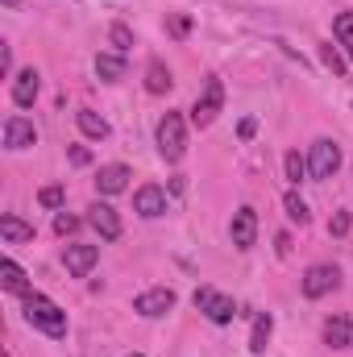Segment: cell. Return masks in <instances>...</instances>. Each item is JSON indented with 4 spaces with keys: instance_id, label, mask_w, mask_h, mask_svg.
Here are the masks:
<instances>
[{
    "instance_id": "e575fe53",
    "label": "cell",
    "mask_w": 353,
    "mask_h": 357,
    "mask_svg": "<svg viewBox=\"0 0 353 357\" xmlns=\"http://www.w3.org/2000/svg\"><path fill=\"white\" fill-rule=\"evenodd\" d=\"M4 4H17V0H4Z\"/></svg>"
},
{
    "instance_id": "30bf717a",
    "label": "cell",
    "mask_w": 353,
    "mask_h": 357,
    "mask_svg": "<svg viewBox=\"0 0 353 357\" xmlns=\"http://www.w3.org/2000/svg\"><path fill=\"white\" fill-rule=\"evenodd\" d=\"M88 225L104 237V241H117V237H121V216H117V208H108V204H100V199L88 208Z\"/></svg>"
},
{
    "instance_id": "4fadbf2b",
    "label": "cell",
    "mask_w": 353,
    "mask_h": 357,
    "mask_svg": "<svg viewBox=\"0 0 353 357\" xmlns=\"http://www.w3.org/2000/svg\"><path fill=\"white\" fill-rule=\"evenodd\" d=\"M33 142H38L33 121H25V116H8V121H4V146H8V150H25V146H33Z\"/></svg>"
},
{
    "instance_id": "4dcf8cb0",
    "label": "cell",
    "mask_w": 353,
    "mask_h": 357,
    "mask_svg": "<svg viewBox=\"0 0 353 357\" xmlns=\"http://www.w3.org/2000/svg\"><path fill=\"white\" fill-rule=\"evenodd\" d=\"M254 133H258V121H254V116H246V121L237 125V137H241V142H250Z\"/></svg>"
},
{
    "instance_id": "d4e9b609",
    "label": "cell",
    "mask_w": 353,
    "mask_h": 357,
    "mask_svg": "<svg viewBox=\"0 0 353 357\" xmlns=\"http://www.w3.org/2000/svg\"><path fill=\"white\" fill-rule=\"evenodd\" d=\"M320 63H324L333 75H345V59H341V50H337V46H320Z\"/></svg>"
},
{
    "instance_id": "ffe728a7",
    "label": "cell",
    "mask_w": 353,
    "mask_h": 357,
    "mask_svg": "<svg viewBox=\"0 0 353 357\" xmlns=\"http://www.w3.org/2000/svg\"><path fill=\"white\" fill-rule=\"evenodd\" d=\"M96 75H100L104 84L125 79V59H121V54H100V59H96Z\"/></svg>"
},
{
    "instance_id": "2e32d148",
    "label": "cell",
    "mask_w": 353,
    "mask_h": 357,
    "mask_svg": "<svg viewBox=\"0 0 353 357\" xmlns=\"http://www.w3.org/2000/svg\"><path fill=\"white\" fill-rule=\"evenodd\" d=\"M324 341L333 349H353V320H345V316L324 320Z\"/></svg>"
},
{
    "instance_id": "ac0fdd59",
    "label": "cell",
    "mask_w": 353,
    "mask_h": 357,
    "mask_svg": "<svg viewBox=\"0 0 353 357\" xmlns=\"http://www.w3.org/2000/svg\"><path fill=\"white\" fill-rule=\"evenodd\" d=\"M171 71H167V63L163 59H150V67H146V91L150 96H163V91H171Z\"/></svg>"
},
{
    "instance_id": "3957f363",
    "label": "cell",
    "mask_w": 353,
    "mask_h": 357,
    "mask_svg": "<svg viewBox=\"0 0 353 357\" xmlns=\"http://www.w3.org/2000/svg\"><path fill=\"white\" fill-rule=\"evenodd\" d=\"M158 154H163L167 162H179V158L187 154V125H183L179 112H167V116L158 121Z\"/></svg>"
},
{
    "instance_id": "f1b7e54d",
    "label": "cell",
    "mask_w": 353,
    "mask_h": 357,
    "mask_svg": "<svg viewBox=\"0 0 353 357\" xmlns=\"http://www.w3.org/2000/svg\"><path fill=\"white\" fill-rule=\"evenodd\" d=\"M350 225H353L350 212H337V216L329 220V233H333V237H345V233H350Z\"/></svg>"
},
{
    "instance_id": "1f68e13d",
    "label": "cell",
    "mask_w": 353,
    "mask_h": 357,
    "mask_svg": "<svg viewBox=\"0 0 353 357\" xmlns=\"http://www.w3.org/2000/svg\"><path fill=\"white\" fill-rule=\"evenodd\" d=\"M71 162H75V167H88V162H91V154L84 150V146H71Z\"/></svg>"
},
{
    "instance_id": "7c38bea8",
    "label": "cell",
    "mask_w": 353,
    "mask_h": 357,
    "mask_svg": "<svg viewBox=\"0 0 353 357\" xmlns=\"http://www.w3.org/2000/svg\"><path fill=\"white\" fill-rule=\"evenodd\" d=\"M38 91H42V75H38L33 67H25V71L13 75V104H17V108H29V104L38 100Z\"/></svg>"
},
{
    "instance_id": "6da1fadb",
    "label": "cell",
    "mask_w": 353,
    "mask_h": 357,
    "mask_svg": "<svg viewBox=\"0 0 353 357\" xmlns=\"http://www.w3.org/2000/svg\"><path fill=\"white\" fill-rule=\"evenodd\" d=\"M25 320H29L33 328H42L46 337H54V341H63V337H67V312H63L54 299L38 295V291H29V295H25Z\"/></svg>"
},
{
    "instance_id": "603a6c76",
    "label": "cell",
    "mask_w": 353,
    "mask_h": 357,
    "mask_svg": "<svg viewBox=\"0 0 353 357\" xmlns=\"http://www.w3.org/2000/svg\"><path fill=\"white\" fill-rule=\"evenodd\" d=\"M333 33H337V42L350 50V59H353V13H341V17L333 21Z\"/></svg>"
},
{
    "instance_id": "8992f818",
    "label": "cell",
    "mask_w": 353,
    "mask_h": 357,
    "mask_svg": "<svg viewBox=\"0 0 353 357\" xmlns=\"http://www.w3.org/2000/svg\"><path fill=\"white\" fill-rule=\"evenodd\" d=\"M341 287V270L329 266V262H320V266H312L303 274V295L308 299H320V295H329V291H337Z\"/></svg>"
},
{
    "instance_id": "83f0119b",
    "label": "cell",
    "mask_w": 353,
    "mask_h": 357,
    "mask_svg": "<svg viewBox=\"0 0 353 357\" xmlns=\"http://www.w3.org/2000/svg\"><path fill=\"white\" fill-rule=\"evenodd\" d=\"M75 229H80V216H67V212L54 216V233H59V237H71Z\"/></svg>"
},
{
    "instance_id": "8fae6325",
    "label": "cell",
    "mask_w": 353,
    "mask_h": 357,
    "mask_svg": "<svg viewBox=\"0 0 353 357\" xmlns=\"http://www.w3.org/2000/svg\"><path fill=\"white\" fill-rule=\"evenodd\" d=\"M96 262H100V250H96V245H80V241H75V245L63 250V266H67V274H75V278H84Z\"/></svg>"
},
{
    "instance_id": "d6a6232c",
    "label": "cell",
    "mask_w": 353,
    "mask_h": 357,
    "mask_svg": "<svg viewBox=\"0 0 353 357\" xmlns=\"http://www.w3.org/2000/svg\"><path fill=\"white\" fill-rule=\"evenodd\" d=\"M0 71H4V75H8V71H13V50H8V46H4V50H0Z\"/></svg>"
},
{
    "instance_id": "f546056e",
    "label": "cell",
    "mask_w": 353,
    "mask_h": 357,
    "mask_svg": "<svg viewBox=\"0 0 353 357\" xmlns=\"http://www.w3.org/2000/svg\"><path fill=\"white\" fill-rule=\"evenodd\" d=\"M171 33H175V38H187V33H191V17H187V13H175V17H171Z\"/></svg>"
},
{
    "instance_id": "7402d4cb",
    "label": "cell",
    "mask_w": 353,
    "mask_h": 357,
    "mask_svg": "<svg viewBox=\"0 0 353 357\" xmlns=\"http://www.w3.org/2000/svg\"><path fill=\"white\" fill-rule=\"evenodd\" d=\"M270 333H274V320L270 316H258L254 320V333H250V354H262L270 345Z\"/></svg>"
},
{
    "instance_id": "836d02e7",
    "label": "cell",
    "mask_w": 353,
    "mask_h": 357,
    "mask_svg": "<svg viewBox=\"0 0 353 357\" xmlns=\"http://www.w3.org/2000/svg\"><path fill=\"white\" fill-rule=\"evenodd\" d=\"M278 254H283V258L291 254V237H287V233H278Z\"/></svg>"
},
{
    "instance_id": "4316f807",
    "label": "cell",
    "mask_w": 353,
    "mask_h": 357,
    "mask_svg": "<svg viewBox=\"0 0 353 357\" xmlns=\"http://www.w3.org/2000/svg\"><path fill=\"white\" fill-rule=\"evenodd\" d=\"M63 199H67V191H63L59 183L42 187V195H38V204H42V208H63Z\"/></svg>"
},
{
    "instance_id": "277c9868",
    "label": "cell",
    "mask_w": 353,
    "mask_h": 357,
    "mask_svg": "<svg viewBox=\"0 0 353 357\" xmlns=\"http://www.w3.org/2000/svg\"><path fill=\"white\" fill-rule=\"evenodd\" d=\"M191 299H195V307H200V312H204V316H208L212 324H229V320L237 316V303H233L229 295L212 291V287H200V291H195Z\"/></svg>"
},
{
    "instance_id": "44dd1931",
    "label": "cell",
    "mask_w": 353,
    "mask_h": 357,
    "mask_svg": "<svg viewBox=\"0 0 353 357\" xmlns=\"http://www.w3.org/2000/svg\"><path fill=\"white\" fill-rule=\"evenodd\" d=\"M283 208H287V220H291V225H308V220H312V212H308V204L299 199V191H287V195H283Z\"/></svg>"
},
{
    "instance_id": "7a4b0ae2",
    "label": "cell",
    "mask_w": 353,
    "mask_h": 357,
    "mask_svg": "<svg viewBox=\"0 0 353 357\" xmlns=\"http://www.w3.org/2000/svg\"><path fill=\"white\" fill-rule=\"evenodd\" d=\"M220 108H225V84H220V75H208L200 100H195V108H191V125L195 129H208L220 116Z\"/></svg>"
},
{
    "instance_id": "5b68a950",
    "label": "cell",
    "mask_w": 353,
    "mask_h": 357,
    "mask_svg": "<svg viewBox=\"0 0 353 357\" xmlns=\"http://www.w3.org/2000/svg\"><path fill=\"white\" fill-rule=\"evenodd\" d=\"M337 167H341V146H337L333 137L312 142V158H308L312 178H333V175H337Z\"/></svg>"
},
{
    "instance_id": "52a82bcc",
    "label": "cell",
    "mask_w": 353,
    "mask_h": 357,
    "mask_svg": "<svg viewBox=\"0 0 353 357\" xmlns=\"http://www.w3.org/2000/svg\"><path fill=\"white\" fill-rule=\"evenodd\" d=\"M229 237H233L237 250H254V241H258V212L254 208H237L233 225H229Z\"/></svg>"
},
{
    "instance_id": "9c48e42d",
    "label": "cell",
    "mask_w": 353,
    "mask_h": 357,
    "mask_svg": "<svg viewBox=\"0 0 353 357\" xmlns=\"http://www.w3.org/2000/svg\"><path fill=\"white\" fill-rule=\"evenodd\" d=\"M133 212H137V216H146V220L163 216V212H167V191H163L158 183L137 187V195H133Z\"/></svg>"
},
{
    "instance_id": "cb8c5ba5",
    "label": "cell",
    "mask_w": 353,
    "mask_h": 357,
    "mask_svg": "<svg viewBox=\"0 0 353 357\" xmlns=\"http://www.w3.org/2000/svg\"><path fill=\"white\" fill-rule=\"evenodd\" d=\"M108 42H112V46H117V50H121V54H125V50H129V46H133V29H129V25H121V21H117V25H112V29H108Z\"/></svg>"
},
{
    "instance_id": "d590c367",
    "label": "cell",
    "mask_w": 353,
    "mask_h": 357,
    "mask_svg": "<svg viewBox=\"0 0 353 357\" xmlns=\"http://www.w3.org/2000/svg\"><path fill=\"white\" fill-rule=\"evenodd\" d=\"M133 357H142V354H133Z\"/></svg>"
},
{
    "instance_id": "ba28073f",
    "label": "cell",
    "mask_w": 353,
    "mask_h": 357,
    "mask_svg": "<svg viewBox=\"0 0 353 357\" xmlns=\"http://www.w3.org/2000/svg\"><path fill=\"white\" fill-rule=\"evenodd\" d=\"M171 307H175V291H171V287H154V291H146V295L133 299V312H137V316H150V320L167 316Z\"/></svg>"
},
{
    "instance_id": "5bb4252c",
    "label": "cell",
    "mask_w": 353,
    "mask_h": 357,
    "mask_svg": "<svg viewBox=\"0 0 353 357\" xmlns=\"http://www.w3.org/2000/svg\"><path fill=\"white\" fill-rule=\"evenodd\" d=\"M125 187H129V167H125V162L100 167V175H96V191H100V195H121Z\"/></svg>"
},
{
    "instance_id": "e0dca14e",
    "label": "cell",
    "mask_w": 353,
    "mask_h": 357,
    "mask_svg": "<svg viewBox=\"0 0 353 357\" xmlns=\"http://www.w3.org/2000/svg\"><path fill=\"white\" fill-rule=\"evenodd\" d=\"M0 287H4L8 295H21V299L29 295V282H25V270L17 266L13 258H4V262H0Z\"/></svg>"
},
{
    "instance_id": "d6986e66",
    "label": "cell",
    "mask_w": 353,
    "mask_h": 357,
    "mask_svg": "<svg viewBox=\"0 0 353 357\" xmlns=\"http://www.w3.org/2000/svg\"><path fill=\"white\" fill-rule=\"evenodd\" d=\"M75 125H80V133H84V137H91V142H104V137L112 133V129H108V121H104V116H96L91 108L75 112Z\"/></svg>"
},
{
    "instance_id": "484cf974",
    "label": "cell",
    "mask_w": 353,
    "mask_h": 357,
    "mask_svg": "<svg viewBox=\"0 0 353 357\" xmlns=\"http://www.w3.org/2000/svg\"><path fill=\"white\" fill-rule=\"evenodd\" d=\"M283 167H287V178H291V183H303V175H308V162H303V158H299L295 150H291V154L283 158Z\"/></svg>"
},
{
    "instance_id": "9a60e30c",
    "label": "cell",
    "mask_w": 353,
    "mask_h": 357,
    "mask_svg": "<svg viewBox=\"0 0 353 357\" xmlns=\"http://www.w3.org/2000/svg\"><path fill=\"white\" fill-rule=\"evenodd\" d=\"M0 237H4L8 245H25V241H33V225H25L21 216L4 212V216H0Z\"/></svg>"
}]
</instances>
